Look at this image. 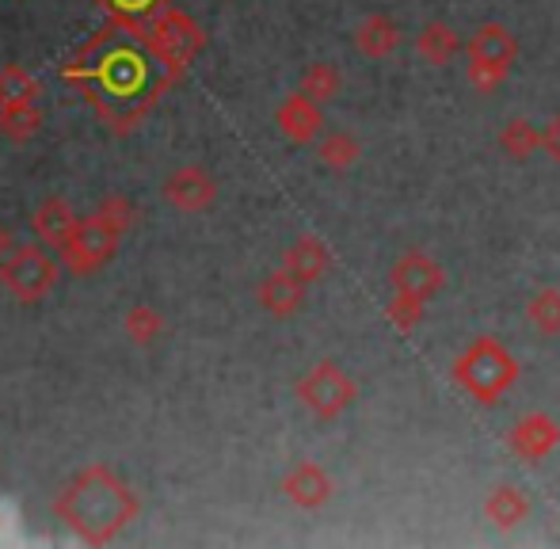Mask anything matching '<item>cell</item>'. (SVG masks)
Masks as SVG:
<instances>
[{
	"mask_svg": "<svg viewBox=\"0 0 560 549\" xmlns=\"http://www.w3.org/2000/svg\"><path fill=\"white\" fill-rule=\"evenodd\" d=\"M362 156V141L351 135V130H328V135L317 138V161L332 172H347L354 168Z\"/></svg>",
	"mask_w": 560,
	"mask_h": 549,
	"instance_id": "20",
	"label": "cell"
},
{
	"mask_svg": "<svg viewBox=\"0 0 560 549\" xmlns=\"http://www.w3.org/2000/svg\"><path fill=\"white\" fill-rule=\"evenodd\" d=\"M294 394H298V401H302L305 412H313L317 420L332 423L351 409L354 401H359V382H354L339 363L325 359V363L310 366V371L298 378Z\"/></svg>",
	"mask_w": 560,
	"mask_h": 549,
	"instance_id": "4",
	"label": "cell"
},
{
	"mask_svg": "<svg viewBox=\"0 0 560 549\" xmlns=\"http://www.w3.org/2000/svg\"><path fill=\"white\" fill-rule=\"evenodd\" d=\"M0 282H4V290L15 302L35 305V302H43L54 290V282H58V264L38 245H15L12 256L0 264Z\"/></svg>",
	"mask_w": 560,
	"mask_h": 549,
	"instance_id": "7",
	"label": "cell"
},
{
	"mask_svg": "<svg viewBox=\"0 0 560 549\" xmlns=\"http://www.w3.org/2000/svg\"><path fill=\"white\" fill-rule=\"evenodd\" d=\"M389 287L400 290V294H412V297L431 302V297L443 294L446 268L435 260V256L423 253V248H405L389 268Z\"/></svg>",
	"mask_w": 560,
	"mask_h": 549,
	"instance_id": "8",
	"label": "cell"
},
{
	"mask_svg": "<svg viewBox=\"0 0 560 549\" xmlns=\"http://www.w3.org/2000/svg\"><path fill=\"white\" fill-rule=\"evenodd\" d=\"M118 241H122V233H118L107 218L89 214V218H77L73 233L61 241L58 256H61V264H66L69 274H81L84 279V274L104 271L107 264L115 260Z\"/></svg>",
	"mask_w": 560,
	"mask_h": 549,
	"instance_id": "6",
	"label": "cell"
},
{
	"mask_svg": "<svg viewBox=\"0 0 560 549\" xmlns=\"http://www.w3.org/2000/svg\"><path fill=\"white\" fill-rule=\"evenodd\" d=\"M385 317H389V325L397 328V332H416V328L423 325V317H428V302L423 297H412V294H400V290H393L389 305H385Z\"/></svg>",
	"mask_w": 560,
	"mask_h": 549,
	"instance_id": "25",
	"label": "cell"
},
{
	"mask_svg": "<svg viewBox=\"0 0 560 549\" xmlns=\"http://www.w3.org/2000/svg\"><path fill=\"white\" fill-rule=\"evenodd\" d=\"M450 374H454V386L477 405H495L518 382V359L500 340L480 336L454 359Z\"/></svg>",
	"mask_w": 560,
	"mask_h": 549,
	"instance_id": "2",
	"label": "cell"
},
{
	"mask_svg": "<svg viewBox=\"0 0 560 549\" xmlns=\"http://www.w3.org/2000/svg\"><path fill=\"white\" fill-rule=\"evenodd\" d=\"M202 46H207L202 27L187 12H179V8H161V12L153 15V23H149V50L161 58L168 77L184 73V69L199 58Z\"/></svg>",
	"mask_w": 560,
	"mask_h": 549,
	"instance_id": "5",
	"label": "cell"
},
{
	"mask_svg": "<svg viewBox=\"0 0 560 549\" xmlns=\"http://www.w3.org/2000/svg\"><path fill=\"white\" fill-rule=\"evenodd\" d=\"M12 248H15V241H12V233L4 230V225H0V264L8 260V256H12Z\"/></svg>",
	"mask_w": 560,
	"mask_h": 549,
	"instance_id": "29",
	"label": "cell"
},
{
	"mask_svg": "<svg viewBox=\"0 0 560 549\" xmlns=\"http://www.w3.org/2000/svg\"><path fill=\"white\" fill-rule=\"evenodd\" d=\"M305 297H310V287H305L302 279H294L287 268L264 274V279H259V287H256L259 309H267L271 317H279V320L298 317V313L305 309Z\"/></svg>",
	"mask_w": 560,
	"mask_h": 549,
	"instance_id": "13",
	"label": "cell"
},
{
	"mask_svg": "<svg viewBox=\"0 0 560 549\" xmlns=\"http://www.w3.org/2000/svg\"><path fill=\"white\" fill-rule=\"evenodd\" d=\"M31 225H35V237L43 241V245L61 248V241H66L69 233H73V225H77V210L69 207L61 195H50V199H43L35 207Z\"/></svg>",
	"mask_w": 560,
	"mask_h": 549,
	"instance_id": "17",
	"label": "cell"
},
{
	"mask_svg": "<svg viewBox=\"0 0 560 549\" xmlns=\"http://www.w3.org/2000/svg\"><path fill=\"white\" fill-rule=\"evenodd\" d=\"M38 100V81L23 66H4L0 69V107L12 104H35Z\"/></svg>",
	"mask_w": 560,
	"mask_h": 549,
	"instance_id": "24",
	"label": "cell"
},
{
	"mask_svg": "<svg viewBox=\"0 0 560 549\" xmlns=\"http://www.w3.org/2000/svg\"><path fill=\"white\" fill-rule=\"evenodd\" d=\"M541 153H546L553 164H560V112L541 127Z\"/></svg>",
	"mask_w": 560,
	"mask_h": 549,
	"instance_id": "28",
	"label": "cell"
},
{
	"mask_svg": "<svg viewBox=\"0 0 560 549\" xmlns=\"http://www.w3.org/2000/svg\"><path fill=\"white\" fill-rule=\"evenodd\" d=\"M298 89L310 100H317V104H332L339 92H343V73H339L332 61H313V66L302 69V84Z\"/></svg>",
	"mask_w": 560,
	"mask_h": 549,
	"instance_id": "22",
	"label": "cell"
},
{
	"mask_svg": "<svg viewBox=\"0 0 560 549\" xmlns=\"http://www.w3.org/2000/svg\"><path fill=\"white\" fill-rule=\"evenodd\" d=\"M332 492H336V484L320 462H298V466H290V474L282 477V497L294 507H302V512L325 507L328 500H332Z\"/></svg>",
	"mask_w": 560,
	"mask_h": 549,
	"instance_id": "12",
	"label": "cell"
},
{
	"mask_svg": "<svg viewBox=\"0 0 560 549\" xmlns=\"http://www.w3.org/2000/svg\"><path fill=\"white\" fill-rule=\"evenodd\" d=\"M282 268L294 274V279H302L305 287H313V282H320L332 271V253H328V245L320 237L305 233V237H298L294 245L282 253Z\"/></svg>",
	"mask_w": 560,
	"mask_h": 549,
	"instance_id": "14",
	"label": "cell"
},
{
	"mask_svg": "<svg viewBox=\"0 0 560 549\" xmlns=\"http://www.w3.org/2000/svg\"><path fill=\"white\" fill-rule=\"evenodd\" d=\"M54 512L84 538V542H107L138 515V500L107 466H89L58 500Z\"/></svg>",
	"mask_w": 560,
	"mask_h": 549,
	"instance_id": "1",
	"label": "cell"
},
{
	"mask_svg": "<svg viewBox=\"0 0 560 549\" xmlns=\"http://www.w3.org/2000/svg\"><path fill=\"white\" fill-rule=\"evenodd\" d=\"M351 38H354V50H359L366 61H385V58H393V54H397L400 27H397V20H393V15L374 12V15H366L359 27H354Z\"/></svg>",
	"mask_w": 560,
	"mask_h": 549,
	"instance_id": "15",
	"label": "cell"
},
{
	"mask_svg": "<svg viewBox=\"0 0 560 549\" xmlns=\"http://www.w3.org/2000/svg\"><path fill=\"white\" fill-rule=\"evenodd\" d=\"M518 61V38L503 23H480L465 43V81L472 92L488 96L511 77Z\"/></svg>",
	"mask_w": 560,
	"mask_h": 549,
	"instance_id": "3",
	"label": "cell"
},
{
	"mask_svg": "<svg viewBox=\"0 0 560 549\" xmlns=\"http://www.w3.org/2000/svg\"><path fill=\"white\" fill-rule=\"evenodd\" d=\"M122 332L130 343L149 348V343H156L164 336V317L153 309V305H133V309H126V317H122Z\"/></svg>",
	"mask_w": 560,
	"mask_h": 549,
	"instance_id": "23",
	"label": "cell"
},
{
	"mask_svg": "<svg viewBox=\"0 0 560 549\" xmlns=\"http://www.w3.org/2000/svg\"><path fill=\"white\" fill-rule=\"evenodd\" d=\"M526 320L534 325V332L541 336H560V287H538L526 297Z\"/></svg>",
	"mask_w": 560,
	"mask_h": 549,
	"instance_id": "21",
	"label": "cell"
},
{
	"mask_svg": "<svg viewBox=\"0 0 560 549\" xmlns=\"http://www.w3.org/2000/svg\"><path fill=\"white\" fill-rule=\"evenodd\" d=\"M462 50H465L462 35H457V31L443 20L423 23L420 35H416V54H420V61H428V66H435V69L450 66Z\"/></svg>",
	"mask_w": 560,
	"mask_h": 549,
	"instance_id": "18",
	"label": "cell"
},
{
	"mask_svg": "<svg viewBox=\"0 0 560 549\" xmlns=\"http://www.w3.org/2000/svg\"><path fill=\"white\" fill-rule=\"evenodd\" d=\"M560 446V423L549 412H530L508 431V451L518 462H546Z\"/></svg>",
	"mask_w": 560,
	"mask_h": 549,
	"instance_id": "9",
	"label": "cell"
},
{
	"mask_svg": "<svg viewBox=\"0 0 560 549\" xmlns=\"http://www.w3.org/2000/svg\"><path fill=\"white\" fill-rule=\"evenodd\" d=\"M164 199L184 214H202L218 202V179L199 164H187V168H176L164 179Z\"/></svg>",
	"mask_w": 560,
	"mask_h": 549,
	"instance_id": "10",
	"label": "cell"
},
{
	"mask_svg": "<svg viewBox=\"0 0 560 549\" xmlns=\"http://www.w3.org/2000/svg\"><path fill=\"white\" fill-rule=\"evenodd\" d=\"M495 145L508 161H530L534 153H541V127H534L530 119H508L495 135Z\"/></svg>",
	"mask_w": 560,
	"mask_h": 549,
	"instance_id": "19",
	"label": "cell"
},
{
	"mask_svg": "<svg viewBox=\"0 0 560 549\" xmlns=\"http://www.w3.org/2000/svg\"><path fill=\"white\" fill-rule=\"evenodd\" d=\"M485 519L500 530H515L530 519V497L518 484H495L485 497Z\"/></svg>",
	"mask_w": 560,
	"mask_h": 549,
	"instance_id": "16",
	"label": "cell"
},
{
	"mask_svg": "<svg viewBox=\"0 0 560 549\" xmlns=\"http://www.w3.org/2000/svg\"><path fill=\"white\" fill-rule=\"evenodd\" d=\"M43 127V115L35 112V104H12L0 107V135L12 141H31Z\"/></svg>",
	"mask_w": 560,
	"mask_h": 549,
	"instance_id": "26",
	"label": "cell"
},
{
	"mask_svg": "<svg viewBox=\"0 0 560 549\" xmlns=\"http://www.w3.org/2000/svg\"><path fill=\"white\" fill-rule=\"evenodd\" d=\"M96 214L107 218V222H112L118 233H126L133 225V207H130V199H126V195H107V199L100 202Z\"/></svg>",
	"mask_w": 560,
	"mask_h": 549,
	"instance_id": "27",
	"label": "cell"
},
{
	"mask_svg": "<svg viewBox=\"0 0 560 549\" xmlns=\"http://www.w3.org/2000/svg\"><path fill=\"white\" fill-rule=\"evenodd\" d=\"M325 104H317V100H310L302 89L294 92V96H287L279 104V112H275V127L282 130V138L294 141V145H310V141H317L325 135V112H320Z\"/></svg>",
	"mask_w": 560,
	"mask_h": 549,
	"instance_id": "11",
	"label": "cell"
}]
</instances>
